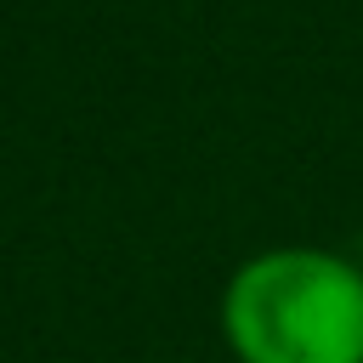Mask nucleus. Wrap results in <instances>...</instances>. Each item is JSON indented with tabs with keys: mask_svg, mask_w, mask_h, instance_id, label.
I'll use <instances>...</instances> for the list:
<instances>
[{
	"mask_svg": "<svg viewBox=\"0 0 363 363\" xmlns=\"http://www.w3.org/2000/svg\"><path fill=\"white\" fill-rule=\"evenodd\" d=\"M233 363H363V267L329 244L250 250L216 301Z\"/></svg>",
	"mask_w": 363,
	"mask_h": 363,
	"instance_id": "1",
	"label": "nucleus"
}]
</instances>
